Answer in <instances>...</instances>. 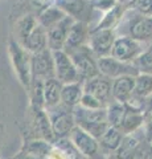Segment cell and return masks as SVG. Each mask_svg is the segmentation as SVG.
Listing matches in <instances>:
<instances>
[{"label": "cell", "instance_id": "277c9868", "mask_svg": "<svg viewBox=\"0 0 152 159\" xmlns=\"http://www.w3.org/2000/svg\"><path fill=\"white\" fill-rule=\"evenodd\" d=\"M98 68L99 73L109 78H118L120 76H138L140 73L139 68L132 62H123L112 56L98 58Z\"/></svg>", "mask_w": 152, "mask_h": 159}, {"label": "cell", "instance_id": "ba28073f", "mask_svg": "<svg viewBox=\"0 0 152 159\" xmlns=\"http://www.w3.org/2000/svg\"><path fill=\"white\" fill-rule=\"evenodd\" d=\"M116 40L114 29H95L90 32L89 48L99 58L111 56V51Z\"/></svg>", "mask_w": 152, "mask_h": 159}, {"label": "cell", "instance_id": "8992f818", "mask_svg": "<svg viewBox=\"0 0 152 159\" xmlns=\"http://www.w3.org/2000/svg\"><path fill=\"white\" fill-rule=\"evenodd\" d=\"M112 81L111 78L103 76V74H98V76L89 78L83 81V92L86 94H90L94 98H97L99 102H102L107 107V105L114 101L112 99Z\"/></svg>", "mask_w": 152, "mask_h": 159}, {"label": "cell", "instance_id": "30bf717a", "mask_svg": "<svg viewBox=\"0 0 152 159\" xmlns=\"http://www.w3.org/2000/svg\"><path fill=\"white\" fill-rule=\"evenodd\" d=\"M69 138L73 142V145L76 146L78 152H81L83 157L93 159L99 154V147H101L99 141L95 137H93L90 133L83 130L82 127L77 126L72 131Z\"/></svg>", "mask_w": 152, "mask_h": 159}, {"label": "cell", "instance_id": "9a60e30c", "mask_svg": "<svg viewBox=\"0 0 152 159\" xmlns=\"http://www.w3.org/2000/svg\"><path fill=\"white\" fill-rule=\"evenodd\" d=\"M57 7L77 21L87 23L91 17V6L86 0H57Z\"/></svg>", "mask_w": 152, "mask_h": 159}, {"label": "cell", "instance_id": "4316f807", "mask_svg": "<svg viewBox=\"0 0 152 159\" xmlns=\"http://www.w3.org/2000/svg\"><path fill=\"white\" fill-rule=\"evenodd\" d=\"M134 64L139 68V72L152 73V47L141 53Z\"/></svg>", "mask_w": 152, "mask_h": 159}, {"label": "cell", "instance_id": "ffe728a7", "mask_svg": "<svg viewBox=\"0 0 152 159\" xmlns=\"http://www.w3.org/2000/svg\"><path fill=\"white\" fill-rule=\"evenodd\" d=\"M23 47L29 51L31 53H38L48 49V32L46 29L41 27L40 24H37L36 28L32 31V33L27 37L24 41Z\"/></svg>", "mask_w": 152, "mask_h": 159}, {"label": "cell", "instance_id": "d6a6232c", "mask_svg": "<svg viewBox=\"0 0 152 159\" xmlns=\"http://www.w3.org/2000/svg\"><path fill=\"white\" fill-rule=\"evenodd\" d=\"M147 159H152V148H151V151L148 154V157H147Z\"/></svg>", "mask_w": 152, "mask_h": 159}, {"label": "cell", "instance_id": "7a4b0ae2", "mask_svg": "<svg viewBox=\"0 0 152 159\" xmlns=\"http://www.w3.org/2000/svg\"><path fill=\"white\" fill-rule=\"evenodd\" d=\"M45 110L50 119L52 130L56 137V141L61 138H69L72 131L77 127V121L73 109L60 103L54 107L45 109Z\"/></svg>", "mask_w": 152, "mask_h": 159}, {"label": "cell", "instance_id": "484cf974", "mask_svg": "<svg viewBox=\"0 0 152 159\" xmlns=\"http://www.w3.org/2000/svg\"><path fill=\"white\" fill-rule=\"evenodd\" d=\"M107 111V122L112 127L119 129L122 125L126 111V103H120L118 101H111L106 107Z\"/></svg>", "mask_w": 152, "mask_h": 159}, {"label": "cell", "instance_id": "e0dca14e", "mask_svg": "<svg viewBox=\"0 0 152 159\" xmlns=\"http://www.w3.org/2000/svg\"><path fill=\"white\" fill-rule=\"evenodd\" d=\"M144 113H145L144 109L130 105V103H126L124 117H123V121H122L119 130L123 133L124 135L136 133L139 129H141V126H143Z\"/></svg>", "mask_w": 152, "mask_h": 159}, {"label": "cell", "instance_id": "4dcf8cb0", "mask_svg": "<svg viewBox=\"0 0 152 159\" xmlns=\"http://www.w3.org/2000/svg\"><path fill=\"white\" fill-rule=\"evenodd\" d=\"M144 110L145 111H150L152 113V94L145 99V106H144Z\"/></svg>", "mask_w": 152, "mask_h": 159}, {"label": "cell", "instance_id": "2e32d148", "mask_svg": "<svg viewBox=\"0 0 152 159\" xmlns=\"http://www.w3.org/2000/svg\"><path fill=\"white\" fill-rule=\"evenodd\" d=\"M152 94V73L140 72L135 78V92L134 97L130 102V105L138 106L144 109L145 99Z\"/></svg>", "mask_w": 152, "mask_h": 159}, {"label": "cell", "instance_id": "8fae6325", "mask_svg": "<svg viewBox=\"0 0 152 159\" xmlns=\"http://www.w3.org/2000/svg\"><path fill=\"white\" fill-rule=\"evenodd\" d=\"M76 20L72 16H66L63 17L58 24H56L54 27H52L48 32V47L52 52L54 51H61L65 48L66 44V39H67V33L70 31V27L73 25Z\"/></svg>", "mask_w": 152, "mask_h": 159}, {"label": "cell", "instance_id": "44dd1931", "mask_svg": "<svg viewBox=\"0 0 152 159\" xmlns=\"http://www.w3.org/2000/svg\"><path fill=\"white\" fill-rule=\"evenodd\" d=\"M83 96V82H72L63 84L61 90V103L70 109H74L81 103Z\"/></svg>", "mask_w": 152, "mask_h": 159}, {"label": "cell", "instance_id": "d6986e66", "mask_svg": "<svg viewBox=\"0 0 152 159\" xmlns=\"http://www.w3.org/2000/svg\"><path fill=\"white\" fill-rule=\"evenodd\" d=\"M63 84L60 82L56 77L48 78L42 84V97L44 107L52 109L61 103V90Z\"/></svg>", "mask_w": 152, "mask_h": 159}, {"label": "cell", "instance_id": "7c38bea8", "mask_svg": "<svg viewBox=\"0 0 152 159\" xmlns=\"http://www.w3.org/2000/svg\"><path fill=\"white\" fill-rule=\"evenodd\" d=\"M128 34L140 43L152 41V16L135 15L128 23Z\"/></svg>", "mask_w": 152, "mask_h": 159}, {"label": "cell", "instance_id": "f1b7e54d", "mask_svg": "<svg viewBox=\"0 0 152 159\" xmlns=\"http://www.w3.org/2000/svg\"><path fill=\"white\" fill-rule=\"evenodd\" d=\"M80 105L82 107H86V109H103V107H106L103 103L99 102L97 98L90 96V94H86L85 92H83V96H82Z\"/></svg>", "mask_w": 152, "mask_h": 159}, {"label": "cell", "instance_id": "4fadbf2b", "mask_svg": "<svg viewBox=\"0 0 152 159\" xmlns=\"http://www.w3.org/2000/svg\"><path fill=\"white\" fill-rule=\"evenodd\" d=\"M91 29L89 27V24L85 21H76L73 23V25L70 27V31L67 33L66 44L63 51H66L67 53L78 49L83 45H86V43H89Z\"/></svg>", "mask_w": 152, "mask_h": 159}, {"label": "cell", "instance_id": "9c48e42d", "mask_svg": "<svg viewBox=\"0 0 152 159\" xmlns=\"http://www.w3.org/2000/svg\"><path fill=\"white\" fill-rule=\"evenodd\" d=\"M54 76V58L50 49L32 53V80L45 81Z\"/></svg>", "mask_w": 152, "mask_h": 159}, {"label": "cell", "instance_id": "5bb4252c", "mask_svg": "<svg viewBox=\"0 0 152 159\" xmlns=\"http://www.w3.org/2000/svg\"><path fill=\"white\" fill-rule=\"evenodd\" d=\"M135 78L136 76H120L112 80V99L120 103L130 102L135 92Z\"/></svg>", "mask_w": 152, "mask_h": 159}, {"label": "cell", "instance_id": "5b68a950", "mask_svg": "<svg viewBox=\"0 0 152 159\" xmlns=\"http://www.w3.org/2000/svg\"><path fill=\"white\" fill-rule=\"evenodd\" d=\"M54 58V76L62 84H72L81 81L78 70L73 62L70 54L66 51H54L53 52Z\"/></svg>", "mask_w": 152, "mask_h": 159}, {"label": "cell", "instance_id": "f546056e", "mask_svg": "<svg viewBox=\"0 0 152 159\" xmlns=\"http://www.w3.org/2000/svg\"><path fill=\"white\" fill-rule=\"evenodd\" d=\"M143 133L144 137L148 142H152V113L145 111L144 113V121H143Z\"/></svg>", "mask_w": 152, "mask_h": 159}, {"label": "cell", "instance_id": "52a82bcc", "mask_svg": "<svg viewBox=\"0 0 152 159\" xmlns=\"http://www.w3.org/2000/svg\"><path fill=\"white\" fill-rule=\"evenodd\" d=\"M141 53H143V49H141L140 41L130 36H120L115 40L111 56L123 62H135Z\"/></svg>", "mask_w": 152, "mask_h": 159}, {"label": "cell", "instance_id": "3957f363", "mask_svg": "<svg viewBox=\"0 0 152 159\" xmlns=\"http://www.w3.org/2000/svg\"><path fill=\"white\" fill-rule=\"evenodd\" d=\"M69 54L77 68L82 82L99 74L98 60L95 58V54L93 53L89 45H83L78 49H74V51L69 52Z\"/></svg>", "mask_w": 152, "mask_h": 159}, {"label": "cell", "instance_id": "6da1fadb", "mask_svg": "<svg viewBox=\"0 0 152 159\" xmlns=\"http://www.w3.org/2000/svg\"><path fill=\"white\" fill-rule=\"evenodd\" d=\"M8 51L15 73L24 88L29 89L32 84V53L27 51L17 40H11Z\"/></svg>", "mask_w": 152, "mask_h": 159}, {"label": "cell", "instance_id": "ac0fdd59", "mask_svg": "<svg viewBox=\"0 0 152 159\" xmlns=\"http://www.w3.org/2000/svg\"><path fill=\"white\" fill-rule=\"evenodd\" d=\"M33 113H35V116H33V129H35L36 135L42 141L54 143L56 137L53 134L50 119H49L45 107H33Z\"/></svg>", "mask_w": 152, "mask_h": 159}, {"label": "cell", "instance_id": "d4e9b609", "mask_svg": "<svg viewBox=\"0 0 152 159\" xmlns=\"http://www.w3.org/2000/svg\"><path fill=\"white\" fill-rule=\"evenodd\" d=\"M38 24V21L36 20V17L33 15H25L23 16L19 21L16 23V34H17V41L21 44H24V41L27 40V37L32 33V31L36 28V25Z\"/></svg>", "mask_w": 152, "mask_h": 159}, {"label": "cell", "instance_id": "7402d4cb", "mask_svg": "<svg viewBox=\"0 0 152 159\" xmlns=\"http://www.w3.org/2000/svg\"><path fill=\"white\" fill-rule=\"evenodd\" d=\"M126 8L127 7L120 3L114 4V7L110 8L109 11L106 12L103 19H102L101 21L98 23V25L94 29H91V31H95V29H114V27L120 21L122 17H123Z\"/></svg>", "mask_w": 152, "mask_h": 159}, {"label": "cell", "instance_id": "83f0119b", "mask_svg": "<svg viewBox=\"0 0 152 159\" xmlns=\"http://www.w3.org/2000/svg\"><path fill=\"white\" fill-rule=\"evenodd\" d=\"M132 8L144 16H152V0H135Z\"/></svg>", "mask_w": 152, "mask_h": 159}, {"label": "cell", "instance_id": "cb8c5ba5", "mask_svg": "<svg viewBox=\"0 0 152 159\" xmlns=\"http://www.w3.org/2000/svg\"><path fill=\"white\" fill-rule=\"evenodd\" d=\"M123 138H124V134L122 133L119 129L110 126L105 131L103 135L101 137L99 145L103 147V148H106V150H109V151H115L122 145V141H123Z\"/></svg>", "mask_w": 152, "mask_h": 159}, {"label": "cell", "instance_id": "836d02e7", "mask_svg": "<svg viewBox=\"0 0 152 159\" xmlns=\"http://www.w3.org/2000/svg\"><path fill=\"white\" fill-rule=\"evenodd\" d=\"M136 159H140V158H136Z\"/></svg>", "mask_w": 152, "mask_h": 159}, {"label": "cell", "instance_id": "603a6c76", "mask_svg": "<svg viewBox=\"0 0 152 159\" xmlns=\"http://www.w3.org/2000/svg\"><path fill=\"white\" fill-rule=\"evenodd\" d=\"M66 16V13L62 11L60 7H48L45 8L44 11H41V13L38 15V19L37 21L41 27H44L49 31L52 27H54L56 24H58L61 20Z\"/></svg>", "mask_w": 152, "mask_h": 159}, {"label": "cell", "instance_id": "1f68e13d", "mask_svg": "<svg viewBox=\"0 0 152 159\" xmlns=\"http://www.w3.org/2000/svg\"><path fill=\"white\" fill-rule=\"evenodd\" d=\"M134 2H135V0H118V3L123 4V6H126V7H132Z\"/></svg>", "mask_w": 152, "mask_h": 159}]
</instances>
